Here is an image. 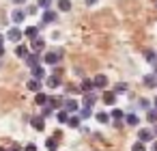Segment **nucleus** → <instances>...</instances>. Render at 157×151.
Returning <instances> with one entry per match:
<instances>
[{
	"mask_svg": "<svg viewBox=\"0 0 157 151\" xmlns=\"http://www.w3.org/2000/svg\"><path fill=\"white\" fill-rule=\"evenodd\" d=\"M63 110H65L67 114H78L80 104H78L75 99H65V101H63Z\"/></svg>",
	"mask_w": 157,
	"mask_h": 151,
	"instance_id": "1",
	"label": "nucleus"
},
{
	"mask_svg": "<svg viewBox=\"0 0 157 151\" xmlns=\"http://www.w3.org/2000/svg\"><path fill=\"white\" fill-rule=\"evenodd\" d=\"M22 37H24V35H22V30H20L17 26H13V28H9V30H7V39H9V41H13V43H20V41H22Z\"/></svg>",
	"mask_w": 157,
	"mask_h": 151,
	"instance_id": "2",
	"label": "nucleus"
},
{
	"mask_svg": "<svg viewBox=\"0 0 157 151\" xmlns=\"http://www.w3.org/2000/svg\"><path fill=\"white\" fill-rule=\"evenodd\" d=\"M60 56H63V52H60V50H56V52H48V54L43 56V61H45V65H56Z\"/></svg>",
	"mask_w": 157,
	"mask_h": 151,
	"instance_id": "3",
	"label": "nucleus"
},
{
	"mask_svg": "<svg viewBox=\"0 0 157 151\" xmlns=\"http://www.w3.org/2000/svg\"><path fill=\"white\" fill-rule=\"evenodd\" d=\"M24 61H26V65H28L30 69H33V67H37V65H41V56H39V54H35V52H33V54H28Z\"/></svg>",
	"mask_w": 157,
	"mask_h": 151,
	"instance_id": "4",
	"label": "nucleus"
},
{
	"mask_svg": "<svg viewBox=\"0 0 157 151\" xmlns=\"http://www.w3.org/2000/svg\"><path fill=\"white\" fill-rule=\"evenodd\" d=\"M93 86H95V89H105V86H108V78H105L103 74H97L95 80H93Z\"/></svg>",
	"mask_w": 157,
	"mask_h": 151,
	"instance_id": "5",
	"label": "nucleus"
},
{
	"mask_svg": "<svg viewBox=\"0 0 157 151\" xmlns=\"http://www.w3.org/2000/svg\"><path fill=\"white\" fill-rule=\"evenodd\" d=\"M24 18H26V11H24V9H15V11L11 13L13 24H22V22H24Z\"/></svg>",
	"mask_w": 157,
	"mask_h": 151,
	"instance_id": "6",
	"label": "nucleus"
},
{
	"mask_svg": "<svg viewBox=\"0 0 157 151\" xmlns=\"http://www.w3.org/2000/svg\"><path fill=\"white\" fill-rule=\"evenodd\" d=\"M33 80H39V82H43V80H45V69H43L41 65L33 67Z\"/></svg>",
	"mask_w": 157,
	"mask_h": 151,
	"instance_id": "7",
	"label": "nucleus"
},
{
	"mask_svg": "<svg viewBox=\"0 0 157 151\" xmlns=\"http://www.w3.org/2000/svg\"><path fill=\"white\" fill-rule=\"evenodd\" d=\"M95 101H97V95H95V93H84V99H82L84 108H93Z\"/></svg>",
	"mask_w": 157,
	"mask_h": 151,
	"instance_id": "8",
	"label": "nucleus"
},
{
	"mask_svg": "<svg viewBox=\"0 0 157 151\" xmlns=\"http://www.w3.org/2000/svg\"><path fill=\"white\" fill-rule=\"evenodd\" d=\"M63 101H65L63 97H48V104H45V106H50L52 110H54V108L60 110V108H63Z\"/></svg>",
	"mask_w": 157,
	"mask_h": 151,
	"instance_id": "9",
	"label": "nucleus"
},
{
	"mask_svg": "<svg viewBox=\"0 0 157 151\" xmlns=\"http://www.w3.org/2000/svg\"><path fill=\"white\" fill-rule=\"evenodd\" d=\"M30 125H33L37 132H43V129H45V121H43V117H33V119H30Z\"/></svg>",
	"mask_w": 157,
	"mask_h": 151,
	"instance_id": "10",
	"label": "nucleus"
},
{
	"mask_svg": "<svg viewBox=\"0 0 157 151\" xmlns=\"http://www.w3.org/2000/svg\"><path fill=\"white\" fill-rule=\"evenodd\" d=\"M138 140L144 142V145L151 142V140H153V132H151V129H140V132H138Z\"/></svg>",
	"mask_w": 157,
	"mask_h": 151,
	"instance_id": "11",
	"label": "nucleus"
},
{
	"mask_svg": "<svg viewBox=\"0 0 157 151\" xmlns=\"http://www.w3.org/2000/svg\"><path fill=\"white\" fill-rule=\"evenodd\" d=\"M56 18H58L56 11H52V9L43 11V24H52V22H56Z\"/></svg>",
	"mask_w": 157,
	"mask_h": 151,
	"instance_id": "12",
	"label": "nucleus"
},
{
	"mask_svg": "<svg viewBox=\"0 0 157 151\" xmlns=\"http://www.w3.org/2000/svg\"><path fill=\"white\" fill-rule=\"evenodd\" d=\"M43 48H45V41H43L41 37H37V39H33V52H35V54H39V52H41Z\"/></svg>",
	"mask_w": 157,
	"mask_h": 151,
	"instance_id": "13",
	"label": "nucleus"
},
{
	"mask_svg": "<svg viewBox=\"0 0 157 151\" xmlns=\"http://www.w3.org/2000/svg\"><path fill=\"white\" fill-rule=\"evenodd\" d=\"M22 35H26L28 39H37V37H39V28H37V26H28Z\"/></svg>",
	"mask_w": 157,
	"mask_h": 151,
	"instance_id": "14",
	"label": "nucleus"
},
{
	"mask_svg": "<svg viewBox=\"0 0 157 151\" xmlns=\"http://www.w3.org/2000/svg\"><path fill=\"white\" fill-rule=\"evenodd\" d=\"M45 84H48V86H50V89H58V84H60V78H58V76H54V74H52V76H50V78H45Z\"/></svg>",
	"mask_w": 157,
	"mask_h": 151,
	"instance_id": "15",
	"label": "nucleus"
},
{
	"mask_svg": "<svg viewBox=\"0 0 157 151\" xmlns=\"http://www.w3.org/2000/svg\"><path fill=\"white\" fill-rule=\"evenodd\" d=\"M144 86H157V78H155V74H148V76H144Z\"/></svg>",
	"mask_w": 157,
	"mask_h": 151,
	"instance_id": "16",
	"label": "nucleus"
},
{
	"mask_svg": "<svg viewBox=\"0 0 157 151\" xmlns=\"http://www.w3.org/2000/svg\"><path fill=\"white\" fill-rule=\"evenodd\" d=\"M26 86H28L33 93H39V91H41V82H39V80H33V78L28 80V84H26Z\"/></svg>",
	"mask_w": 157,
	"mask_h": 151,
	"instance_id": "17",
	"label": "nucleus"
},
{
	"mask_svg": "<svg viewBox=\"0 0 157 151\" xmlns=\"http://www.w3.org/2000/svg\"><path fill=\"white\" fill-rule=\"evenodd\" d=\"M35 104H37V106H45V104H48V95L39 91V93L35 95Z\"/></svg>",
	"mask_w": 157,
	"mask_h": 151,
	"instance_id": "18",
	"label": "nucleus"
},
{
	"mask_svg": "<svg viewBox=\"0 0 157 151\" xmlns=\"http://www.w3.org/2000/svg\"><path fill=\"white\" fill-rule=\"evenodd\" d=\"M103 101H105L108 106H114V104H116V95L110 93V91H105V93H103Z\"/></svg>",
	"mask_w": 157,
	"mask_h": 151,
	"instance_id": "19",
	"label": "nucleus"
},
{
	"mask_svg": "<svg viewBox=\"0 0 157 151\" xmlns=\"http://www.w3.org/2000/svg\"><path fill=\"white\" fill-rule=\"evenodd\" d=\"M123 119L127 121V125H138V123H140V117H138V114H133V112H131V114H125Z\"/></svg>",
	"mask_w": 157,
	"mask_h": 151,
	"instance_id": "20",
	"label": "nucleus"
},
{
	"mask_svg": "<svg viewBox=\"0 0 157 151\" xmlns=\"http://www.w3.org/2000/svg\"><path fill=\"white\" fill-rule=\"evenodd\" d=\"M67 125H69V127H73V129H75V127H80V117H78V114H69Z\"/></svg>",
	"mask_w": 157,
	"mask_h": 151,
	"instance_id": "21",
	"label": "nucleus"
},
{
	"mask_svg": "<svg viewBox=\"0 0 157 151\" xmlns=\"http://www.w3.org/2000/svg\"><path fill=\"white\" fill-rule=\"evenodd\" d=\"M93 89H95V86H93V80H84L82 86H80L82 93H93Z\"/></svg>",
	"mask_w": 157,
	"mask_h": 151,
	"instance_id": "22",
	"label": "nucleus"
},
{
	"mask_svg": "<svg viewBox=\"0 0 157 151\" xmlns=\"http://www.w3.org/2000/svg\"><path fill=\"white\" fill-rule=\"evenodd\" d=\"M45 147H48V151H56V147H58V138H48L45 140Z\"/></svg>",
	"mask_w": 157,
	"mask_h": 151,
	"instance_id": "23",
	"label": "nucleus"
},
{
	"mask_svg": "<svg viewBox=\"0 0 157 151\" xmlns=\"http://www.w3.org/2000/svg\"><path fill=\"white\" fill-rule=\"evenodd\" d=\"M15 54H17L20 58H26L30 52H28V48H26V46H17V48H15Z\"/></svg>",
	"mask_w": 157,
	"mask_h": 151,
	"instance_id": "24",
	"label": "nucleus"
},
{
	"mask_svg": "<svg viewBox=\"0 0 157 151\" xmlns=\"http://www.w3.org/2000/svg\"><path fill=\"white\" fill-rule=\"evenodd\" d=\"M67 119H69V114H67V112L60 108V110L56 112V121H58V123H67Z\"/></svg>",
	"mask_w": 157,
	"mask_h": 151,
	"instance_id": "25",
	"label": "nucleus"
},
{
	"mask_svg": "<svg viewBox=\"0 0 157 151\" xmlns=\"http://www.w3.org/2000/svg\"><path fill=\"white\" fill-rule=\"evenodd\" d=\"M146 119H148L151 123H157V110H155V108H148V110H146Z\"/></svg>",
	"mask_w": 157,
	"mask_h": 151,
	"instance_id": "26",
	"label": "nucleus"
},
{
	"mask_svg": "<svg viewBox=\"0 0 157 151\" xmlns=\"http://www.w3.org/2000/svg\"><path fill=\"white\" fill-rule=\"evenodd\" d=\"M58 9L60 11H71V2L69 0H58Z\"/></svg>",
	"mask_w": 157,
	"mask_h": 151,
	"instance_id": "27",
	"label": "nucleus"
},
{
	"mask_svg": "<svg viewBox=\"0 0 157 151\" xmlns=\"http://www.w3.org/2000/svg\"><path fill=\"white\" fill-rule=\"evenodd\" d=\"M144 58H146L148 63H155V61H157V54H155L153 50H146V52H144Z\"/></svg>",
	"mask_w": 157,
	"mask_h": 151,
	"instance_id": "28",
	"label": "nucleus"
},
{
	"mask_svg": "<svg viewBox=\"0 0 157 151\" xmlns=\"http://www.w3.org/2000/svg\"><path fill=\"white\" fill-rule=\"evenodd\" d=\"M138 106H140L142 110H148V108H151V99H146V97H142V99H138Z\"/></svg>",
	"mask_w": 157,
	"mask_h": 151,
	"instance_id": "29",
	"label": "nucleus"
},
{
	"mask_svg": "<svg viewBox=\"0 0 157 151\" xmlns=\"http://www.w3.org/2000/svg\"><path fill=\"white\" fill-rule=\"evenodd\" d=\"M121 93H127V84H123V82L114 86V95H121Z\"/></svg>",
	"mask_w": 157,
	"mask_h": 151,
	"instance_id": "30",
	"label": "nucleus"
},
{
	"mask_svg": "<svg viewBox=\"0 0 157 151\" xmlns=\"http://www.w3.org/2000/svg\"><path fill=\"white\" fill-rule=\"evenodd\" d=\"M37 5H39L43 11H48V9L52 7V0H37Z\"/></svg>",
	"mask_w": 157,
	"mask_h": 151,
	"instance_id": "31",
	"label": "nucleus"
},
{
	"mask_svg": "<svg viewBox=\"0 0 157 151\" xmlns=\"http://www.w3.org/2000/svg\"><path fill=\"white\" fill-rule=\"evenodd\" d=\"M131 151H146V145L138 140V142H133V145H131Z\"/></svg>",
	"mask_w": 157,
	"mask_h": 151,
	"instance_id": "32",
	"label": "nucleus"
},
{
	"mask_svg": "<svg viewBox=\"0 0 157 151\" xmlns=\"http://www.w3.org/2000/svg\"><path fill=\"white\" fill-rule=\"evenodd\" d=\"M78 112H80V114H78L80 119H88V117L93 114V112H90V108H82V110H78Z\"/></svg>",
	"mask_w": 157,
	"mask_h": 151,
	"instance_id": "33",
	"label": "nucleus"
},
{
	"mask_svg": "<svg viewBox=\"0 0 157 151\" xmlns=\"http://www.w3.org/2000/svg\"><path fill=\"white\" fill-rule=\"evenodd\" d=\"M123 117H125V114H123V110H118V108H114V110H112V119H116V121H121Z\"/></svg>",
	"mask_w": 157,
	"mask_h": 151,
	"instance_id": "34",
	"label": "nucleus"
},
{
	"mask_svg": "<svg viewBox=\"0 0 157 151\" xmlns=\"http://www.w3.org/2000/svg\"><path fill=\"white\" fill-rule=\"evenodd\" d=\"M97 121H99V123H108V121H110L108 112H99V114H97Z\"/></svg>",
	"mask_w": 157,
	"mask_h": 151,
	"instance_id": "35",
	"label": "nucleus"
},
{
	"mask_svg": "<svg viewBox=\"0 0 157 151\" xmlns=\"http://www.w3.org/2000/svg\"><path fill=\"white\" fill-rule=\"evenodd\" d=\"M24 151H37V145H35V142H28V145H26V149H24Z\"/></svg>",
	"mask_w": 157,
	"mask_h": 151,
	"instance_id": "36",
	"label": "nucleus"
},
{
	"mask_svg": "<svg viewBox=\"0 0 157 151\" xmlns=\"http://www.w3.org/2000/svg\"><path fill=\"white\" fill-rule=\"evenodd\" d=\"M48 114H52V108L50 106H43V117H48Z\"/></svg>",
	"mask_w": 157,
	"mask_h": 151,
	"instance_id": "37",
	"label": "nucleus"
},
{
	"mask_svg": "<svg viewBox=\"0 0 157 151\" xmlns=\"http://www.w3.org/2000/svg\"><path fill=\"white\" fill-rule=\"evenodd\" d=\"M151 149H153V151H157V140H153V145H151Z\"/></svg>",
	"mask_w": 157,
	"mask_h": 151,
	"instance_id": "38",
	"label": "nucleus"
},
{
	"mask_svg": "<svg viewBox=\"0 0 157 151\" xmlns=\"http://www.w3.org/2000/svg\"><path fill=\"white\" fill-rule=\"evenodd\" d=\"M2 54H5V46H2V43H0V56H2Z\"/></svg>",
	"mask_w": 157,
	"mask_h": 151,
	"instance_id": "39",
	"label": "nucleus"
},
{
	"mask_svg": "<svg viewBox=\"0 0 157 151\" xmlns=\"http://www.w3.org/2000/svg\"><path fill=\"white\" fill-rule=\"evenodd\" d=\"M13 2H15V5H24V2H26V0H13Z\"/></svg>",
	"mask_w": 157,
	"mask_h": 151,
	"instance_id": "40",
	"label": "nucleus"
},
{
	"mask_svg": "<svg viewBox=\"0 0 157 151\" xmlns=\"http://www.w3.org/2000/svg\"><path fill=\"white\" fill-rule=\"evenodd\" d=\"M95 2H97V0H86V5H90V7H93Z\"/></svg>",
	"mask_w": 157,
	"mask_h": 151,
	"instance_id": "41",
	"label": "nucleus"
},
{
	"mask_svg": "<svg viewBox=\"0 0 157 151\" xmlns=\"http://www.w3.org/2000/svg\"><path fill=\"white\" fill-rule=\"evenodd\" d=\"M153 136H157V125H155V129H153Z\"/></svg>",
	"mask_w": 157,
	"mask_h": 151,
	"instance_id": "42",
	"label": "nucleus"
},
{
	"mask_svg": "<svg viewBox=\"0 0 157 151\" xmlns=\"http://www.w3.org/2000/svg\"><path fill=\"white\" fill-rule=\"evenodd\" d=\"M153 104H155V110H157V97H155V99H153Z\"/></svg>",
	"mask_w": 157,
	"mask_h": 151,
	"instance_id": "43",
	"label": "nucleus"
},
{
	"mask_svg": "<svg viewBox=\"0 0 157 151\" xmlns=\"http://www.w3.org/2000/svg\"><path fill=\"white\" fill-rule=\"evenodd\" d=\"M155 78H157V65H155Z\"/></svg>",
	"mask_w": 157,
	"mask_h": 151,
	"instance_id": "44",
	"label": "nucleus"
},
{
	"mask_svg": "<svg viewBox=\"0 0 157 151\" xmlns=\"http://www.w3.org/2000/svg\"><path fill=\"white\" fill-rule=\"evenodd\" d=\"M0 151H7V149H5V147H0Z\"/></svg>",
	"mask_w": 157,
	"mask_h": 151,
	"instance_id": "45",
	"label": "nucleus"
}]
</instances>
